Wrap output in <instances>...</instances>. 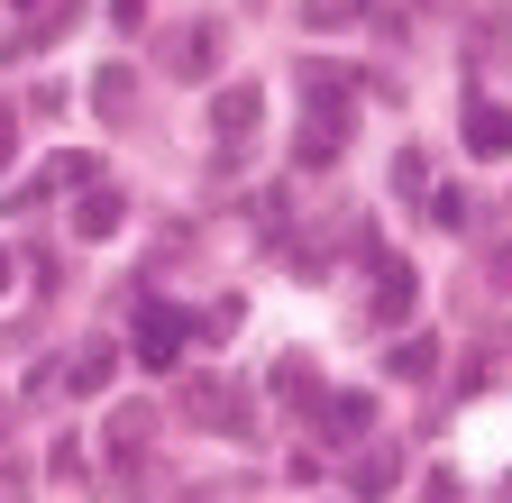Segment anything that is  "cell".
Here are the masks:
<instances>
[{
    "mask_svg": "<svg viewBox=\"0 0 512 503\" xmlns=\"http://www.w3.org/2000/svg\"><path fill=\"white\" fill-rule=\"evenodd\" d=\"M156 55H165V74H174V83H211V65H220V28H211V19L165 28V46H156Z\"/></svg>",
    "mask_w": 512,
    "mask_h": 503,
    "instance_id": "6da1fadb",
    "label": "cell"
},
{
    "mask_svg": "<svg viewBox=\"0 0 512 503\" xmlns=\"http://www.w3.org/2000/svg\"><path fill=\"white\" fill-rule=\"evenodd\" d=\"M256 119H266V83H220V92H211V138H220V147H238Z\"/></svg>",
    "mask_w": 512,
    "mask_h": 503,
    "instance_id": "7a4b0ae2",
    "label": "cell"
},
{
    "mask_svg": "<svg viewBox=\"0 0 512 503\" xmlns=\"http://www.w3.org/2000/svg\"><path fill=\"white\" fill-rule=\"evenodd\" d=\"M458 138H467V156H476V165H503V156H512V110H503V101H467Z\"/></svg>",
    "mask_w": 512,
    "mask_h": 503,
    "instance_id": "3957f363",
    "label": "cell"
},
{
    "mask_svg": "<svg viewBox=\"0 0 512 503\" xmlns=\"http://www.w3.org/2000/svg\"><path fill=\"white\" fill-rule=\"evenodd\" d=\"M183 412H192V421H211V430H229V439H247V394H229L220 375L183 385Z\"/></svg>",
    "mask_w": 512,
    "mask_h": 503,
    "instance_id": "277c9868",
    "label": "cell"
},
{
    "mask_svg": "<svg viewBox=\"0 0 512 503\" xmlns=\"http://www.w3.org/2000/svg\"><path fill=\"white\" fill-rule=\"evenodd\" d=\"M330 156H348V101L330 110L311 92V119H302V165H330Z\"/></svg>",
    "mask_w": 512,
    "mask_h": 503,
    "instance_id": "5b68a950",
    "label": "cell"
},
{
    "mask_svg": "<svg viewBox=\"0 0 512 503\" xmlns=\"http://www.w3.org/2000/svg\"><path fill=\"white\" fill-rule=\"evenodd\" d=\"M311 412H320V439H330V449H348V439H366V421H375V403H366V394H320Z\"/></svg>",
    "mask_w": 512,
    "mask_h": 503,
    "instance_id": "8992f818",
    "label": "cell"
},
{
    "mask_svg": "<svg viewBox=\"0 0 512 503\" xmlns=\"http://www.w3.org/2000/svg\"><path fill=\"white\" fill-rule=\"evenodd\" d=\"M138 366H183V321H174V311H138Z\"/></svg>",
    "mask_w": 512,
    "mask_h": 503,
    "instance_id": "52a82bcc",
    "label": "cell"
},
{
    "mask_svg": "<svg viewBox=\"0 0 512 503\" xmlns=\"http://www.w3.org/2000/svg\"><path fill=\"white\" fill-rule=\"evenodd\" d=\"M412 302H421V275H412L403 257H384V266H375V321H403Z\"/></svg>",
    "mask_w": 512,
    "mask_h": 503,
    "instance_id": "ba28073f",
    "label": "cell"
},
{
    "mask_svg": "<svg viewBox=\"0 0 512 503\" xmlns=\"http://www.w3.org/2000/svg\"><path fill=\"white\" fill-rule=\"evenodd\" d=\"M384 375H394V385H430V375H439V339H394V348H384Z\"/></svg>",
    "mask_w": 512,
    "mask_h": 503,
    "instance_id": "9c48e42d",
    "label": "cell"
},
{
    "mask_svg": "<svg viewBox=\"0 0 512 503\" xmlns=\"http://www.w3.org/2000/svg\"><path fill=\"white\" fill-rule=\"evenodd\" d=\"M394 485H403V449H366V458H357V476H348V494H357V503H384Z\"/></svg>",
    "mask_w": 512,
    "mask_h": 503,
    "instance_id": "30bf717a",
    "label": "cell"
},
{
    "mask_svg": "<svg viewBox=\"0 0 512 503\" xmlns=\"http://www.w3.org/2000/svg\"><path fill=\"white\" fill-rule=\"evenodd\" d=\"M119 220H128V193H110V183H92L83 211H74V229H83V238H110Z\"/></svg>",
    "mask_w": 512,
    "mask_h": 503,
    "instance_id": "8fae6325",
    "label": "cell"
},
{
    "mask_svg": "<svg viewBox=\"0 0 512 503\" xmlns=\"http://www.w3.org/2000/svg\"><path fill=\"white\" fill-rule=\"evenodd\" d=\"M110 375H119V348H110V339H92V348H83L74 366H64V385H74V394H101Z\"/></svg>",
    "mask_w": 512,
    "mask_h": 503,
    "instance_id": "7c38bea8",
    "label": "cell"
},
{
    "mask_svg": "<svg viewBox=\"0 0 512 503\" xmlns=\"http://www.w3.org/2000/svg\"><path fill=\"white\" fill-rule=\"evenodd\" d=\"M92 110H101V119H128V110H138V74H128V65H101Z\"/></svg>",
    "mask_w": 512,
    "mask_h": 503,
    "instance_id": "4fadbf2b",
    "label": "cell"
},
{
    "mask_svg": "<svg viewBox=\"0 0 512 503\" xmlns=\"http://www.w3.org/2000/svg\"><path fill=\"white\" fill-rule=\"evenodd\" d=\"M147 430H156V412H147V403L110 412V458H147Z\"/></svg>",
    "mask_w": 512,
    "mask_h": 503,
    "instance_id": "5bb4252c",
    "label": "cell"
},
{
    "mask_svg": "<svg viewBox=\"0 0 512 503\" xmlns=\"http://www.w3.org/2000/svg\"><path fill=\"white\" fill-rule=\"evenodd\" d=\"M366 19V0H302V28H320V37H330V28H357Z\"/></svg>",
    "mask_w": 512,
    "mask_h": 503,
    "instance_id": "9a60e30c",
    "label": "cell"
},
{
    "mask_svg": "<svg viewBox=\"0 0 512 503\" xmlns=\"http://www.w3.org/2000/svg\"><path fill=\"white\" fill-rule=\"evenodd\" d=\"M74 19H83V0H46V10L28 19V37L46 46V37H64V28H74Z\"/></svg>",
    "mask_w": 512,
    "mask_h": 503,
    "instance_id": "2e32d148",
    "label": "cell"
},
{
    "mask_svg": "<svg viewBox=\"0 0 512 503\" xmlns=\"http://www.w3.org/2000/svg\"><path fill=\"white\" fill-rule=\"evenodd\" d=\"M275 394H284V403H320V385H311V366H302V357L275 366Z\"/></svg>",
    "mask_w": 512,
    "mask_h": 503,
    "instance_id": "e0dca14e",
    "label": "cell"
},
{
    "mask_svg": "<svg viewBox=\"0 0 512 503\" xmlns=\"http://www.w3.org/2000/svg\"><path fill=\"white\" fill-rule=\"evenodd\" d=\"M394 193H430V156H421V147L394 156Z\"/></svg>",
    "mask_w": 512,
    "mask_h": 503,
    "instance_id": "ac0fdd59",
    "label": "cell"
},
{
    "mask_svg": "<svg viewBox=\"0 0 512 503\" xmlns=\"http://www.w3.org/2000/svg\"><path fill=\"white\" fill-rule=\"evenodd\" d=\"M485 275H494V293H512V247H485Z\"/></svg>",
    "mask_w": 512,
    "mask_h": 503,
    "instance_id": "d6986e66",
    "label": "cell"
},
{
    "mask_svg": "<svg viewBox=\"0 0 512 503\" xmlns=\"http://www.w3.org/2000/svg\"><path fill=\"white\" fill-rule=\"evenodd\" d=\"M10 156H19V138H10V119H0V174H10Z\"/></svg>",
    "mask_w": 512,
    "mask_h": 503,
    "instance_id": "ffe728a7",
    "label": "cell"
},
{
    "mask_svg": "<svg viewBox=\"0 0 512 503\" xmlns=\"http://www.w3.org/2000/svg\"><path fill=\"white\" fill-rule=\"evenodd\" d=\"M0 275H10V257H0Z\"/></svg>",
    "mask_w": 512,
    "mask_h": 503,
    "instance_id": "44dd1931",
    "label": "cell"
}]
</instances>
